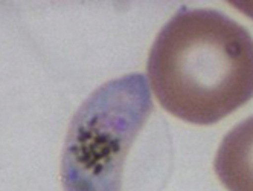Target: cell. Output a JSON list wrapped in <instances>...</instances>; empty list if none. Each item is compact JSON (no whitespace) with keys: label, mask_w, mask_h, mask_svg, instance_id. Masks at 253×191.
Listing matches in <instances>:
<instances>
[{"label":"cell","mask_w":253,"mask_h":191,"mask_svg":"<svg viewBox=\"0 0 253 191\" xmlns=\"http://www.w3.org/2000/svg\"><path fill=\"white\" fill-rule=\"evenodd\" d=\"M226 2L237 11H240L241 14H244L246 17L253 20V0H226Z\"/></svg>","instance_id":"obj_4"},{"label":"cell","mask_w":253,"mask_h":191,"mask_svg":"<svg viewBox=\"0 0 253 191\" xmlns=\"http://www.w3.org/2000/svg\"><path fill=\"white\" fill-rule=\"evenodd\" d=\"M147 72L168 113L211 126L253 98V39L220 11L182 8L157 34Z\"/></svg>","instance_id":"obj_1"},{"label":"cell","mask_w":253,"mask_h":191,"mask_svg":"<svg viewBox=\"0 0 253 191\" xmlns=\"http://www.w3.org/2000/svg\"><path fill=\"white\" fill-rule=\"evenodd\" d=\"M215 173L229 191H253V116L223 138L215 156Z\"/></svg>","instance_id":"obj_3"},{"label":"cell","mask_w":253,"mask_h":191,"mask_svg":"<svg viewBox=\"0 0 253 191\" xmlns=\"http://www.w3.org/2000/svg\"><path fill=\"white\" fill-rule=\"evenodd\" d=\"M153 112L145 77L101 86L72 119L61 159L64 191H124L126 158Z\"/></svg>","instance_id":"obj_2"}]
</instances>
